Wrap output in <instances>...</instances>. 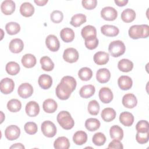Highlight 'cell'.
I'll use <instances>...</instances> for the list:
<instances>
[{
	"instance_id": "6da1fadb",
	"label": "cell",
	"mask_w": 149,
	"mask_h": 149,
	"mask_svg": "<svg viewBox=\"0 0 149 149\" xmlns=\"http://www.w3.org/2000/svg\"><path fill=\"white\" fill-rule=\"evenodd\" d=\"M149 26L147 24L133 25L129 29V36L134 40L147 38L149 35Z\"/></svg>"
},
{
	"instance_id": "7a4b0ae2",
	"label": "cell",
	"mask_w": 149,
	"mask_h": 149,
	"mask_svg": "<svg viewBox=\"0 0 149 149\" xmlns=\"http://www.w3.org/2000/svg\"><path fill=\"white\" fill-rule=\"evenodd\" d=\"M57 121L59 125L65 130H70L74 125V121L70 113L66 111H61L57 115Z\"/></svg>"
},
{
	"instance_id": "3957f363",
	"label": "cell",
	"mask_w": 149,
	"mask_h": 149,
	"mask_svg": "<svg viewBox=\"0 0 149 149\" xmlns=\"http://www.w3.org/2000/svg\"><path fill=\"white\" fill-rule=\"evenodd\" d=\"M126 50L125 44L120 40L112 41L108 47V51L113 57H119L122 55Z\"/></svg>"
},
{
	"instance_id": "277c9868",
	"label": "cell",
	"mask_w": 149,
	"mask_h": 149,
	"mask_svg": "<svg viewBox=\"0 0 149 149\" xmlns=\"http://www.w3.org/2000/svg\"><path fill=\"white\" fill-rule=\"evenodd\" d=\"M56 95L61 100H68L73 92L71 88L66 83L61 81L56 87Z\"/></svg>"
},
{
	"instance_id": "5b68a950",
	"label": "cell",
	"mask_w": 149,
	"mask_h": 149,
	"mask_svg": "<svg viewBox=\"0 0 149 149\" xmlns=\"http://www.w3.org/2000/svg\"><path fill=\"white\" fill-rule=\"evenodd\" d=\"M43 134L47 137H53L56 133V127L55 124L49 120L44 121L41 126Z\"/></svg>"
},
{
	"instance_id": "8992f818",
	"label": "cell",
	"mask_w": 149,
	"mask_h": 149,
	"mask_svg": "<svg viewBox=\"0 0 149 149\" xmlns=\"http://www.w3.org/2000/svg\"><path fill=\"white\" fill-rule=\"evenodd\" d=\"M101 17L108 21L115 20L118 16L117 10L113 7L106 6L101 10Z\"/></svg>"
},
{
	"instance_id": "52a82bcc",
	"label": "cell",
	"mask_w": 149,
	"mask_h": 149,
	"mask_svg": "<svg viewBox=\"0 0 149 149\" xmlns=\"http://www.w3.org/2000/svg\"><path fill=\"white\" fill-rule=\"evenodd\" d=\"M15 87V83L12 79L6 77L1 80L0 82V90L4 94L11 93Z\"/></svg>"
},
{
	"instance_id": "ba28073f",
	"label": "cell",
	"mask_w": 149,
	"mask_h": 149,
	"mask_svg": "<svg viewBox=\"0 0 149 149\" xmlns=\"http://www.w3.org/2000/svg\"><path fill=\"white\" fill-rule=\"evenodd\" d=\"M20 129L16 125H10L5 130V137L10 141L16 140L20 136Z\"/></svg>"
},
{
	"instance_id": "9c48e42d",
	"label": "cell",
	"mask_w": 149,
	"mask_h": 149,
	"mask_svg": "<svg viewBox=\"0 0 149 149\" xmlns=\"http://www.w3.org/2000/svg\"><path fill=\"white\" fill-rule=\"evenodd\" d=\"M63 58L68 63L76 62L79 59V52L74 48H68L64 51Z\"/></svg>"
},
{
	"instance_id": "30bf717a",
	"label": "cell",
	"mask_w": 149,
	"mask_h": 149,
	"mask_svg": "<svg viewBox=\"0 0 149 149\" xmlns=\"http://www.w3.org/2000/svg\"><path fill=\"white\" fill-rule=\"evenodd\" d=\"M17 93L21 98H27L33 94V87L30 84L28 83H24L19 86Z\"/></svg>"
},
{
	"instance_id": "8fae6325",
	"label": "cell",
	"mask_w": 149,
	"mask_h": 149,
	"mask_svg": "<svg viewBox=\"0 0 149 149\" xmlns=\"http://www.w3.org/2000/svg\"><path fill=\"white\" fill-rule=\"evenodd\" d=\"M47 47L52 52L58 51L60 47V43L58 38L54 35L49 34L45 38Z\"/></svg>"
},
{
	"instance_id": "7c38bea8",
	"label": "cell",
	"mask_w": 149,
	"mask_h": 149,
	"mask_svg": "<svg viewBox=\"0 0 149 149\" xmlns=\"http://www.w3.org/2000/svg\"><path fill=\"white\" fill-rule=\"evenodd\" d=\"M81 34L85 40H91L97 37V30L94 26L87 25L81 29Z\"/></svg>"
},
{
	"instance_id": "4fadbf2b",
	"label": "cell",
	"mask_w": 149,
	"mask_h": 149,
	"mask_svg": "<svg viewBox=\"0 0 149 149\" xmlns=\"http://www.w3.org/2000/svg\"><path fill=\"white\" fill-rule=\"evenodd\" d=\"M98 96L102 102L108 104L113 100V93L108 87H102L98 93Z\"/></svg>"
},
{
	"instance_id": "5bb4252c",
	"label": "cell",
	"mask_w": 149,
	"mask_h": 149,
	"mask_svg": "<svg viewBox=\"0 0 149 149\" xmlns=\"http://www.w3.org/2000/svg\"><path fill=\"white\" fill-rule=\"evenodd\" d=\"M25 111L29 116H36L40 112V107L38 104L34 101H29L26 105Z\"/></svg>"
},
{
	"instance_id": "9a60e30c",
	"label": "cell",
	"mask_w": 149,
	"mask_h": 149,
	"mask_svg": "<svg viewBox=\"0 0 149 149\" xmlns=\"http://www.w3.org/2000/svg\"><path fill=\"white\" fill-rule=\"evenodd\" d=\"M122 104L125 107L132 109L137 105V100L133 94L128 93L123 97Z\"/></svg>"
},
{
	"instance_id": "2e32d148",
	"label": "cell",
	"mask_w": 149,
	"mask_h": 149,
	"mask_svg": "<svg viewBox=\"0 0 149 149\" xmlns=\"http://www.w3.org/2000/svg\"><path fill=\"white\" fill-rule=\"evenodd\" d=\"M15 3L12 0H6L2 2L1 9L2 12L5 15H10L15 10Z\"/></svg>"
},
{
	"instance_id": "e0dca14e",
	"label": "cell",
	"mask_w": 149,
	"mask_h": 149,
	"mask_svg": "<svg viewBox=\"0 0 149 149\" xmlns=\"http://www.w3.org/2000/svg\"><path fill=\"white\" fill-rule=\"evenodd\" d=\"M101 31L102 34L107 37H115L119 33V29L113 25L105 24L101 27Z\"/></svg>"
},
{
	"instance_id": "ac0fdd59",
	"label": "cell",
	"mask_w": 149,
	"mask_h": 149,
	"mask_svg": "<svg viewBox=\"0 0 149 149\" xmlns=\"http://www.w3.org/2000/svg\"><path fill=\"white\" fill-rule=\"evenodd\" d=\"M24 48L23 41L20 38H14L12 40L9 45V50L15 54L20 52Z\"/></svg>"
},
{
	"instance_id": "d6986e66",
	"label": "cell",
	"mask_w": 149,
	"mask_h": 149,
	"mask_svg": "<svg viewBox=\"0 0 149 149\" xmlns=\"http://www.w3.org/2000/svg\"><path fill=\"white\" fill-rule=\"evenodd\" d=\"M111 77V73L107 68H101L96 73V79L100 83H107Z\"/></svg>"
},
{
	"instance_id": "ffe728a7",
	"label": "cell",
	"mask_w": 149,
	"mask_h": 149,
	"mask_svg": "<svg viewBox=\"0 0 149 149\" xmlns=\"http://www.w3.org/2000/svg\"><path fill=\"white\" fill-rule=\"evenodd\" d=\"M109 59V54L103 51H98L94 55V61L98 65H103L107 63Z\"/></svg>"
},
{
	"instance_id": "44dd1931",
	"label": "cell",
	"mask_w": 149,
	"mask_h": 149,
	"mask_svg": "<svg viewBox=\"0 0 149 149\" xmlns=\"http://www.w3.org/2000/svg\"><path fill=\"white\" fill-rule=\"evenodd\" d=\"M118 84L119 88L122 90H129L133 85L132 79L128 76H121L118 80Z\"/></svg>"
},
{
	"instance_id": "7402d4cb",
	"label": "cell",
	"mask_w": 149,
	"mask_h": 149,
	"mask_svg": "<svg viewBox=\"0 0 149 149\" xmlns=\"http://www.w3.org/2000/svg\"><path fill=\"white\" fill-rule=\"evenodd\" d=\"M38 83L41 88L47 90L51 87L52 84V79L49 75L43 74L39 76Z\"/></svg>"
},
{
	"instance_id": "603a6c76",
	"label": "cell",
	"mask_w": 149,
	"mask_h": 149,
	"mask_svg": "<svg viewBox=\"0 0 149 149\" xmlns=\"http://www.w3.org/2000/svg\"><path fill=\"white\" fill-rule=\"evenodd\" d=\"M58 108V105L56 101L51 98L45 100L42 104L43 110L49 113H54L56 111Z\"/></svg>"
},
{
	"instance_id": "cb8c5ba5",
	"label": "cell",
	"mask_w": 149,
	"mask_h": 149,
	"mask_svg": "<svg viewBox=\"0 0 149 149\" xmlns=\"http://www.w3.org/2000/svg\"><path fill=\"white\" fill-rule=\"evenodd\" d=\"M119 121L125 126H130L134 122V116L129 112H123L120 114Z\"/></svg>"
},
{
	"instance_id": "d4e9b609",
	"label": "cell",
	"mask_w": 149,
	"mask_h": 149,
	"mask_svg": "<svg viewBox=\"0 0 149 149\" xmlns=\"http://www.w3.org/2000/svg\"><path fill=\"white\" fill-rule=\"evenodd\" d=\"M20 12L24 17H30L34 13V7L30 2H24L20 5Z\"/></svg>"
},
{
	"instance_id": "484cf974",
	"label": "cell",
	"mask_w": 149,
	"mask_h": 149,
	"mask_svg": "<svg viewBox=\"0 0 149 149\" xmlns=\"http://www.w3.org/2000/svg\"><path fill=\"white\" fill-rule=\"evenodd\" d=\"M61 39L65 42H72L74 38V31L69 27L63 28L60 32Z\"/></svg>"
},
{
	"instance_id": "4316f807",
	"label": "cell",
	"mask_w": 149,
	"mask_h": 149,
	"mask_svg": "<svg viewBox=\"0 0 149 149\" xmlns=\"http://www.w3.org/2000/svg\"><path fill=\"white\" fill-rule=\"evenodd\" d=\"M95 91V87L92 84H87L83 86L80 91L79 94L83 98H88L93 96Z\"/></svg>"
},
{
	"instance_id": "83f0119b",
	"label": "cell",
	"mask_w": 149,
	"mask_h": 149,
	"mask_svg": "<svg viewBox=\"0 0 149 149\" xmlns=\"http://www.w3.org/2000/svg\"><path fill=\"white\" fill-rule=\"evenodd\" d=\"M22 63L26 68H31L36 64V58L31 54H27L23 56L22 58Z\"/></svg>"
},
{
	"instance_id": "f1b7e54d",
	"label": "cell",
	"mask_w": 149,
	"mask_h": 149,
	"mask_svg": "<svg viewBox=\"0 0 149 149\" xmlns=\"http://www.w3.org/2000/svg\"><path fill=\"white\" fill-rule=\"evenodd\" d=\"M54 147L56 149H68L70 147L69 140L65 136L59 137L55 140Z\"/></svg>"
},
{
	"instance_id": "f546056e",
	"label": "cell",
	"mask_w": 149,
	"mask_h": 149,
	"mask_svg": "<svg viewBox=\"0 0 149 149\" xmlns=\"http://www.w3.org/2000/svg\"><path fill=\"white\" fill-rule=\"evenodd\" d=\"M87 140V133L82 130L76 132L73 136V142L78 146H81L86 143Z\"/></svg>"
},
{
	"instance_id": "4dcf8cb0",
	"label": "cell",
	"mask_w": 149,
	"mask_h": 149,
	"mask_svg": "<svg viewBox=\"0 0 149 149\" xmlns=\"http://www.w3.org/2000/svg\"><path fill=\"white\" fill-rule=\"evenodd\" d=\"M116 114V112L113 108H106L102 111L101 116L105 122H109L115 118Z\"/></svg>"
},
{
	"instance_id": "1f68e13d",
	"label": "cell",
	"mask_w": 149,
	"mask_h": 149,
	"mask_svg": "<svg viewBox=\"0 0 149 149\" xmlns=\"http://www.w3.org/2000/svg\"><path fill=\"white\" fill-rule=\"evenodd\" d=\"M109 134L112 139L121 140L123 137V131L118 125H113L110 128Z\"/></svg>"
},
{
	"instance_id": "d6a6232c",
	"label": "cell",
	"mask_w": 149,
	"mask_h": 149,
	"mask_svg": "<svg viewBox=\"0 0 149 149\" xmlns=\"http://www.w3.org/2000/svg\"><path fill=\"white\" fill-rule=\"evenodd\" d=\"M136 17L135 11L130 8L125 9L121 13V19L125 23H130L133 22Z\"/></svg>"
},
{
	"instance_id": "836d02e7",
	"label": "cell",
	"mask_w": 149,
	"mask_h": 149,
	"mask_svg": "<svg viewBox=\"0 0 149 149\" xmlns=\"http://www.w3.org/2000/svg\"><path fill=\"white\" fill-rule=\"evenodd\" d=\"M118 68L123 72H129L132 70L133 63L127 59H122L118 62Z\"/></svg>"
},
{
	"instance_id": "e575fe53",
	"label": "cell",
	"mask_w": 149,
	"mask_h": 149,
	"mask_svg": "<svg viewBox=\"0 0 149 149\" xmlns=\"http://www.w3.org/2000/svg\"><path fill=\"white\" fill-rule=\"evenodd\" d=\"M87 20V18L85 15L82 13H78L73 15L72 18L70 23L71 25L75 27L80 26L81 24L84 23Z\"/></svg>"
},
{
	"instance_id": "d590c367",
	"label": "cell",
	"mask_w": 149,
	"mask_h": 149,
	"mask_svg": "<svg viewBox=\"0 0 149 149\" xmlns=\"http://www.w3.org/2000/svg\"><path fill=\"white\" fill-rule=\"evenodd\" d=\"M40 62L41 65L42 69L45 71L49 72L52 70L54 68V62H52L51 59L47 56H42L40 59Z\"/></svg>"
},
{
	"instance_id": "8d00e7d4",
	"label": "cell",
	"mask_w": 149,
	"mask_h": 149,
	"mask_svg": "<svg viewBox=\"0 0 149 149\" xmlns=\"http://www.w3.org/2000/svg\"><path fill=\"white\" fill-rule=\"evenodd\" d=\"M100 122L96 118H88L85 122L86 128L90 132H94L100 127Z\"/></svg>"
},
{
	"instance_id": "74e56055",
	"label": "cell",
	"mask_w": 149,
	"mask_h": 149,
	"mask_svg": "<svg viewBox=\"0 0 149 149\" xmlns=\"http://www.w3.org/2000/svg\"><path fill=\"white\" fill-rule=\"evenodd\" d=\"M78 76L80 79L82 81H88L92 77L93 72L90 68L84 67L79 70Z\"/></svg>"
},
{
	"instance_id": "f35d334b",
	"label": "cell",
	"mask_w": 149,
	"mask_h": 149,
	"mask_svg": "<svg viewBox=\"0 0 149 149\" xmlns=\"http://www.w3.org/2000/svg\"><path fill=\"white\" fill-rule=\"evenodd\" d=\"M5 69L6 72L12 76H15L16 74H17L20 69V66L16 62H13V61H11L8 62L5 67Z\"/></svg>"
},
{
	"instance_id": "ab89813d",
	"label": "cell",
	"mask_w": 149,
	"mask_h": 149,
	"mask_svg": "<svg viewBox=\"0 0 149 149\" xmlns=\"http://www.w3.org/2000/svg\"><path fill=\"white\" fill-rule=\"evenodd\" d=\"M22 103L17 99H11L7 103L8 109L12 112H17L21 109Z\"/></svg>"
},
{
	"instance_id": "60d3db41",
	"label": "cell",
	"mask_w": 149,
	"mask_h": 149,
	"mask_svg": "<svg viewBox=\"0 0 149 149\" xmlns=\"http://www.w3.org/2000/svg\"><path fill=\"white\" fill-rule=\"evenodd\" d=\"M5 30L8 34L15 35L20 31V26L17 23L11 22L6 24Z\"/></svg>"
},
{
	"instance_id": "b9f144b4",
	"label": "cell",
	"mask_w": 149,
	"mask_h": 149,
	"mask_svg": "<svg viewBox=\"0 0 149 149\" xmlns=\"http://www.w3.org/2000/svg\"><path fill=\"white\" fill-rule=\"evenodd\" d=\"M92 141L95 146H101L105 144L106 141V137L102 133L98 132L94 134Z\"/></svg>"
},
{
	"instance_id": "7bdbcfd3",
	"label": "cell",
	"mask_w": 149,
	"mask_h": 149,
	"mask_svg": "<svg viewBox=\"0 0 149 149\" xmlns=\"http://www.w3.org/2000/svg\"><path fill=\"white\" fill-rule=\"evenodd\" d=\"M100 105L96 100H93L89 102L88 104L87 109L90 114L92 115H98L100 111Z\"/></svg>"
},
{
	"instance_id": "ee69618b",
	"label": "cell",
	"mask_w": 149,
	"mask_h": 149,
	"mask_svg": "<svg viewBox=\"0 0 149 149\" xmlns=\"http://www.w3.org/2000/svg\"><path fill=\"white\" fill-rule=\"evenodd\" d=\"M25 132L29 134H34L38 130V127L36 123L33 122H28L24 126Z\"/></svg>"
},
{
	"instance_id": "f6af8a7d",
	"label": "cell",
	"mask_w": 149,
	"mask_h": 149,
	"mask_svg": "<svg viewBox=\"0 0 149 149\" xmlns=\"http://www.w3.org/2000/svg\"><path fill=\"white\" fill-rule=\"evenodd\" d=\"M136 130L139 133L148 132L149 130V124L148 121L144 120L139 121L136 125Z\"/></svg>"
},
{
	"instance_id": "bcb514c9",
	"label": "cell",
	"mask_w": 149,
	"mask_h": 149,
	"mask_svg": "<svg viewBox=\"0 0 149 149\" xmlns=\"http://www.w3.org/2000/svg\"><path fill=\"white\" fill-rule=\"evenodd\" d=\"M51 20L52 22L55 23H61L63 19V13L58 10H54L50 15Z\"/></svg>"
},
{
	"instance_id": "7dc6e473",
	"label": "cell",
	"mask_w": 149,
	"mask_h": 149,
	"mask_svg": "<svg viewBox=\"0 0 149 149\" xmlns=\"http://www.w3.org/2000/svg\"><path fill=\"white\" fill-rule=\"evenodd\" d=\"M62 82H63L65 83H66V84H68L72 90V91H73L76 87V81L75 80V79L74 77H73L72 76H65L64 77H63L61 79Z\"/></svg>"
},
{
	"instance_id": "c3c4849f",
	"label": "cell",
	"mask_w": 149,
	"mask_h": 149,
	"mask_svg": "<svg viewBox=\"0 0 149 149\" xmlns=\"http://www.w3.org/2000/svg\"><path fill=\"white\" fill-rule=\"evenodd\" d=\"M149 139V133L148 131L144 133L137 132L136 135V141L140 144H145L148 142Z\"/></svg>"
},
{
	"instance_id": "681fc988",
	"label": "cell",
	"mask_w": 149,
	"mask_h": 149,
	"mask_svg": "<svg viewBox=\"0 0 149 149\" xmlns=\"http://www.w3.org/2000/svg\"><path fill=\"white\" fill-rule=\"evenodd\" d=\"M82 6L84 8L91 10L94 9L97 5V0H83L81 1Z\"/></svg>"
},
{
	"instance_id": "f907efd6",
	"label": "cell",
	"mask_w": 149,
	"mask_h": 149,
	"mask_svg": "<svg viewBox=\"0 0 149 149\" xmlns=\"http://www.w3.org/2000/svg\"><path fill=\"white\" fill-rule=\"evenodd\" d=\"M84 44L86 47L90 50L95 49L98 45V40L97 37L89 40H85L84 41Z\"/></svg>"
},
{
	"instance_id": "816d5d0a",
	"label": "cell",
	"mask_w": 149,
	"mask_h": 149,
	"mask_svg": "<svg viewBox=\"0 0 149 149\" xmlns=\"http://www.w3.org/2000/svg\"><path fill=\"white\" fill-rule=\"evenodd\" d=\"M108 148H114V149H122L123 146L120 140L113 139L108 145Z\"/></svg>"
},
{
	"instance_id": "f5cc1de1",
	"label": "cell",
	"mask_w": 149,
	"mask_h": 149,
	"mask_svg": "<svg viewBox=\"0 0 149 149\" xmlns=\"http://www.w3.org/2000/svg\"><path fill=\"white\" fill-rule=\"evenodd\" d=\"M114 2L118 6H125L128 3L127 0H115Z\"/></svg>"
},
{
	"instance_id": "db71d44e",
	"label": "cell",
	"mask_w": 149,
	"mask_h": 149,
	"mask_svg": "<svg viewBox=\"0 0 149 149\" xmlns=\"http://www.w3.org/2000/svg\"><path fill=\"white\" fill-rule=\"evenodd\" d=\"M24 146L20 143H15L14 144H13L12 146H11L10 147V148H21V149H24Z\"/></svg>"
},
{
	"instance_id": "11a10c76",
	"label": "cell",
	"mask_w": 149,
	"mask_h": 149,
	"mask_svg": "<svg viewBox=\"0 0 149 149\" xmlns=\"http://www.w3.org/2000/svg\"><path fill=\"white\" fill-rule=\"evenodd\" d=\"M37 5L38 6H44L47 2L48 0H37V1H34Z\"/></svg>"
},
{
	"instance_id": "9f6ffc18",
	"label": "cell",
	"mask_w": 149,
	"mask_h": 149,
	"mask_svg": "<svg viewBox=\"0 0 149 149\" xmlns=\"http://www.w3.org/2000/svg\"><path fill=\"white\" fill-rule=\"evenodd\" d=\"M1 116H2V119H1V123H2L3 122V116H4V115H3V112H2V111H1Z\"/></svg>"
}]
</instances>
